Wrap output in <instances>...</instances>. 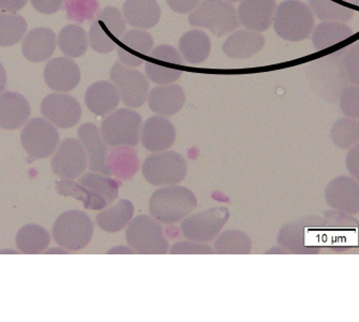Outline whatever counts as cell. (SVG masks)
Returning a JSON list of instances; mask_svg holds the SVG:
<instances>
[{"label":"cell","mask_w":359,"mask_h":322,"mask_svg":"<svg viewBox=\"0 0 359 322\" xmlns=\"http://www.w3.org/2000/svg\"><path fill=\"white\" fill-rule=\"evenodd\" d=\"M272 24L276 34L284 40L302 41L311 35L314 14L299 0H285L276 8Z\"/></svg>","instance_id":"2"},{"label":"cell","mask_w":359,"mask_h":322,"mask_svg":"<svg viewBox=\"0 0 359 322\" xmlns=\"http://www.w3.org/2000/svg\"><path fill=\"white\" fill-rule=\"evenodd\" d=\"M169 253L171 255H210L215 253V249L207 243L187 239L173 244L169 248Z\"/></svg>","instance_id":"37"},{"label":"cell","mask_w":359,"mask_h":322,"mask_svg":"<svg viewBox=\"0 0 359 322\" xmlns=\"http://www.w3.org/2000/svg\"><path fill=\"white\" fill-rule=\"evenodd\" d=\"M123 14L133 27L150 29L158 23L161 12L156 0H126Z\"/></svg>","instance_id":"24"},{"label":"cell","mask_w":359,"mask_h":322,"mask_svg":"<svg viewBox=\"0 0 359 322\" xmlns=\"http://www.w3.org/2000/svg\"><path fill=\"white\" fill-rule=\"evenodd\" d=\"M30 116V104L23 94L6 92L0 94V128L15 130Z\"/></svg>","instance_id":"20"},{"label":"cell","mask_w":359,"mask_h":322,"mask_svg":"<svg viewBox=\"0 0 359 322\" xmlns=\"http://www.w3.org/2000/svg\"><path fill=\"white\" fill-rule=\"evenodd\" d=\"M52 170L65 180H74L86 173L88 155L80 141L68 138L60 143L51 161Z\"/></svg>","instance_id":"13"},{"label":"cell","mask_w":359,"mask_h":322,"mask_svg":"<svg viewBox=\"0 0 359 322\" xmlns=\"http://www.w3.org/2000/svg\"><path fill=\"white\" fill-rule=\"evenodd\" d=\"M142 118L136 111L120 108L110 113L102 122L100 132L111 148H134L140 141Z\"/></svg>","instance_id":"6"},{"label":"cell","mask_w":359,"mask_h":322,"mask_svg":"<svg viewBox=\"0 0 359 322\" xmlns=\"http://www.w3.org/2000/svg\"><path fill=\"white\" fill-rule=\"evenodd\" d=\"M179 50L187 64H201L209 57L211 41L205 32L198 29L191 30L180 39Z\"/></svg>","instance_id":"27"},{"label":"cell","mask_w":359,"mask_h":322,"mask_svg":"<svg viewBox=\"0 0 359 322\" xmlns=\"http://www.w3.org/2000/svg\"><path fill=\"white\" fill-rule=\"evenodd\" d=\"M354 35L352 28L340 22H323L312 34V43L316 51L322 52L348 40Z\"/></svg>","instance_id":"28"},{"label":"cell","mask_w":359,"mask_h":322,"mask_svg":"<svg viewBox=\"0 0 359 322\" xmlns=\"http://www.w3.org/2000/svg\"><path fill=\"white\" fill-rule=\"evenodd\" d=\"M229 217L227 207H211L183 219L181 230L187 239L209 243L221 233Z\"/></svg>","instance_id":"9"},{"label":"cell","mask_w":359,"mask_h":322,"mask_svg":"<svg viewBox=\"0 0 359 322\" xmlns=\"http://www.w3.org/2000/svg\"><path fill=\"white\" fill-rule=\"evenodd\" d=\"M120 92L112 82L100 80L86 90L84 102L90 112L97 116L109 115L120 104Z\"/></svg>","instance_id":"21"},{"label":"cell","mask_w":359,"mask_h":322,"mask_svg":"<svg viewBox=\"0 0 359 322\" xmlns=\"http://www.w3.org/2000/svg\"><path fill=\"white\" fill-rule=\"evenodd\" d=\"M51 235L46 228L37 223H28L16 233V247L26 255H37L48 248Z\"/></svg>","instance_id":"29"},{"label":"cell","mask_w":359,"mask_h":322,"mask_svg":"<svg viewBox=\"0 0 359 322\" xmlns=\"http://www.w3.org/2000/svg\"><path fill=\"white\" fill-rule=\"evenodd\" d=\"M135 253L136 251L132 248V247L127 246H118L113 247L111 251H108V253Z\"/></svg>","instance_id":"42"},{"label":"cell","mask_w":359,"mask_h":322,"mask_svg":"<svg viewBox=\"0 0 359 322\" xmlns=\"http://www.w3.org/2000/svg\"><path fill=\"white\" fill-rule=\"evenodd\" d=\"M6 86H7V72L3 64L0 62V92L5 90Z\"/></svg>","instance_id":"41"},{"label":"cell","mask_w":359,"mask_h":322,"mask_svg":"<svg viewBox=\"0 0 359 322\" xmlns=\"http://www.w3.org/2000/svg\"><path fill=\"white\" fill-rule=\"evenodd\" d=\"M21 141L30 158L44 159L53 155L60 143V134L50 120L36 118L23 129Z\"/></svg>","instance_id":"10"},{"label":"cell","mask_w":359,"mask_h":322,"mask_svg":"<svg viewBox=\"0 0 359 322\" xmlns=\"http://www.w3.org/2000/svg\"><path fill=\"white\" fill-rule=\"evenodd\" d=\"M265 46V38L252 30H238L229 36L223 44V51L228 57L244 59L255 55Z\"/></svg>","instance_id":"25"},{"label":"cell","mask_w":359,"mask_h":322,"mask_svg":"<svg viewBox=\"0 0 359 322\" xmlns=\"http://www.w3.org/2000/svg\"><path fill=\"white\" fill-rule=\"evenodd\" d=\"M134 213L135 207L132 201L122 199L116 204L108 207L97 215L96 223L106 232H120L130 223Z\"/></svg>","instance_id":"26"},{"label":"cell","mask_w":359,"mask_h":322,"mask_svg":"<svg viewBox=\"0 0 359 322\" xmlns=\"http://www.w3.org/2000/svg\"><path fill=\"white\" fill-rule=\"evenodd\" d=\"M213 249L219 255H247L251 253L252 241L243 231L226 230L217 235Z\"/></svg>","instance_id":"34"},{"label":"cell","mask_w":359,"mask_h":322,"mask_svg":"<svg viewBox=\"0 0 359 322\" xmlns=\"http://www.w3.org/2000/svg\"><path fill=\"white\" fill-rule=\"evenodd\" d=\"M152 112L161 116H171L180 112L185 104V92L180 85H161L153 88L148 97Z\"/></svg>","instance_id":"23"},{"label":"cell","mask_w":359,"mask_h":322,"mask_svg":"<svg viewBox=\"0 0 359 322\" xmlns=\"http://www.w3.org/2000/svg\"><path fill=\"white\" fill-rule=\"evenodd\" d=\"M145 62V74L153 83L168 85L182 76L184 62L173 46L163 44L150 52Z\"/></svg>","instance_id":"12"},{"label":"cell","mask_w":359,"mask_h":322,"mask_svg":"<svg viewBox=\"0 0 359 322\" xmlns=\"http://www.w3.org/2000/svg\"><path fill=\"white\" fill-rule=\"evenodd\" d=\"M171 10L177 13L187 14L198 7L201 0H166Z\"/></svg>","instance_id":"39"},{"label":"cell","mask_w":359,"mask_h":322,"mask_svg":"<svg viewBox=\"0 0 359 322\" xmlns=\"http://www.w3.org/2000/svg\"><path fill=\"white\" fill-rule=\"evenodd\" d=\"M108 166L120 180L132 178L139 169L137 153L129 146H118L109 153Z\"/></svg>","instance_id":"32"},{"label":"cell","mask_w":359,"mask_h":322,"mask_svg":"<svg viewBox=\"0 0 359 322\" xmlns=\"http://www.w3.org/2000/svg\"><path fill=\"white\" fill-rule=\"evenodd\" d=\"M276 9V0H242L238 8V19L252 31H265L273 22Z\"/></svg>","instance_id":"19"},{"label":"cell","mask_w":359,"mask_h":322,"mask_svg":"<svg viewBox=\"0 0 359 322\" xmlns=\"http://www.w3.org/2000/svg\"><path fill=\"white\" fill-rule=\"evenodd\" d=\"M27 4V0H0V10L3 12L16 13L23 9Z\"/></svg>","instance_id":"40"},{"label":"cell","mask_w":359,"mask_h":322,"mask_svg":"<svg viewBox=\"0 0 359 322\" xmlns=\"http://www.w3.org/2000/svg\"><path fill=\"white\" fill-rule=\"evenodd\" d=\"M44 80L51 90L62 92H70L80 83V69L78 64L69 58H54L46 66Z\"/></svg>","instance_id":"18"},{"label":"cell","mask_w":359,"mask_h":322,"mask_svg":"<svg viewBox=\"0 0 359 322\" xmlns=\"http://www.w3.org/2000/svg\"><path fill=\"white\" fill-rule=\"evenodd\" d=\"M55 48V32L46 27L30 30L22 43L24 57L34 62H41L51 58Z\"/></svg>","instance_id":"22"},{"label":"cell","mask_w":359,"mask_h":322,"mask_svg":"<svg viewBox=\"0 0 359 322\" xmlns=\"http://www.w3.org/2000/svg\"><path fill=\"white\" fill-rule=\"evenodd\" d=\"M58 46L68 57H80L88 51V34L81 26H65L58 36Z\"/></svg>","instance_id":"33"},{"label":"cell","mask_w":359,"mask_h":322,"mask_svg":"<svg viewBox=\"0 0 359 322\" xmlns=\"http://www.w3.org/2000/svg\"><path fill=\"white\" fill-rule=\"evenodd\" d=\"M26 31L27 23L23 16L0 12V46H12L19 43Z\"/></svg>","instance_id":"35"},{"label":"cell","mask_w":359,"mask_h":322,"mask_svg":"<svg viewBox=\"0 0 359 322\" xmlns=\"http://www.w3.org/2000/svg\"><path fill=\"white\" fill-rule=\"evenodd\" d=\"M34 9L42 14H53L62 8L65 0H30Z\"/></svg>","instance_id":"38"},{"label":"cell","mask_w":359,"mask_h":322,"mask_svg":"<svg viewBox=\"0 0 359 322\" xmlns=\"http://www.w3.org/2000/svg\"><path fill=\"white\" fill-rule=\"evenodd\" d=\"M153 44L152 36L145 30H128L118 40V60L126 67H139L152 51Z\"/></svg>","instance_id":"16"},{"label":"cell","mask_w":359,"mask_h":322,"mask_svg":"<svg viewBox=\"0 0 359 322\" xmlns=\"http://www.w3.org/2000/svg\"><path fill=\"white\" fill-rule=\"evenodd\" d=\"M150 213L159 223L172 225L187 218L198 206L191 189L180 185H168L153 192L149 202Z\"/></svg>","instance_id":"1"},{"label":"cell","mask_w":359,"mask_h":322,"mask_svg":"<svg viewBox=\"0 0 359 322\" xmlns=\"http://www.w3.org/2000/svg\"><path fill=\"white\" fill-rule=\"evenodd\" d=\"M78 136L88 155L90 170L108 176L112 174L108 166L109 145L104 142L97 125L93 122L82 125L79 128Z\"/></svg>","instance_id":"15"},{"label":"cell","mask_w":359,"mask_h":322,"mask_svg":"<svg viewBox=\"0 0 359 322\" xmlns=\"http://www.w3.org/2000/svg\"><path fill=\"white\" fill-rule=\"evenodd\" d=\"M140 140L143 148L149 152H164L169 150L175 143V126L170 120L163 116H152L143 124Z\"/></svg>","instance_id":"17"},{"label":"cell","mask_w":359,"mask_h":322,"mask_svg":"<svg viewBox=\"0 0 359 322\" xmlns=\"http://www.w3.org/2000/svg\"><path fill=\"white\" fill-rule=\"evenodd\" d=\"M56 192L60 196L72 197L83 203L84 207L93 211H100L109 206L108 202L100 195L74 181L62 180L56 183Z\"/></svg>","instance_id":"31"},{"label":"cell","mask_w":359,"mask_h":322,"mask_svg":"<svg viewBox=\"0 0 359 322\" xmlns=\"http://www.w3.org/2000/svg\"><path fill=\"white\" fill-rule=\"evenodd\" d=\"M228 3H239L240 0H227Z\"/></svg>","instance_id":"44"},{"label":"cell","mask_w":359,"mask_h":322,"mask_svg":"<svg viewBox=\"0 0 359 322\" xmlns=\"http://www.w3.org/2000/svg\"><path fill=\"white\" fill-rule=\"evenodd\" d=\"M126 241L142 255H165L170 248L161 223L149 215H138L130 220L126 229Z\"/></svg>","instance_id":"4"},{"label":"cell","mask_w":359,"mask_h":322,"mask_svg":"<svg viewBox=\"0 0 359 322\" xmlns=\"http://www.w3.org/2000/svg\"><path fill=\"white\" fill-rule=\"evenodd\" d=\"M53 237L62 248L76 251L86 248L94 234V223L88 214L70 209L57 217L53 225Z\"/></svg>","instance_id":"5"},{"label":"cell","mask_w":359,"mask_h":322,"mask_svg":"<svg viewBox=\"0 0 359 322\" xmlns=\"http://www.w3.org/2000/svg\"><path fill=\"white\" fill-rule=\"evenodd\" d=\"M110 78L118 88L125 106L137 108L145 104L150 84L142 72L130 69L118 62L113 64Z\"/></svg>","instance_id":"11"},{"label":"cell","mask_w":359,"mask_h":322,"mask_svg":"<svg viewBox=\"0 0 359 322\" xmlns=\"http://www.w3.org/2000/svg\"><path fill=\"white\" fill-rule=\"evenodd\" d=\"M79 183L102 196L109 205L112 204L118 197L120 185L108 175L102 174V173L100 174L92 171L81 176Z\"/></svg>","instance_id":"36"},{"label":"cell","mask_w":359,"mask_h":322,"mask_svg":"<svg viewBox=\"0 0 359 322\" xmlns=\"http://www.w3.org/2000/svg\"><path fill=\"white\" fill-rule=\"evenodd\" d=\"M41 112L58 128L68 129L80 122L82 108L74 97L56 92L48 94L42 100Z\"/></svg>","instance_id":"14"},{"label":"cell","mask_w":359,"mask_h":322,"mask_svg":"<svg viewBox=\"0 0 359 322\" xmlns=\"http://www.w3.org/2000/svg\"><path fill=\"white\" fill-rule=\"evenodd\" d=\"M189 22L194 27L207 28L217 37L233 31L240 25L235 7L225 0H203L189 14Z\"/></svg>","instance_id":"3"},{"label":"cell","mask_w":359,"mask_h":322,"mask_svg":"<svg viewBox=\"0 0 359 322\" xmlns=\"http://www.w3.org/2000/svg\"><path fill=\"white\" fill-rule=\"evenodd\" d=\"M348 1L353 5L359 6V0H348Z\"/></svg>","instance_id":"43"},{"label":"cell","mask_w":359,"mask_h":322,"mask_svg":"<svg viewBox=\"0 0 359 322\" xmlns=\"http://www.w3.org/2000/svg\"><path fill=\"white\" fill-rule=\"evenodd\" d=\"M309 7L318 19L324 22L346 23L356 14L348 0H309Z\"/></svg>","instance_id":"30"},{"label":"cell","mask_w":359,"mask_h":322,"mask_svg":"<svg viewBox=\"0 0 359 322\" xmlns=\"http://www.w3.org/2000/svg\"><path fill=\"white\" fill-rule=\"evenodd\" d=\"M187 173V160L175 150L153 153L142 164L143 176L153 186L179 184L184 180Z\"/></svg>","instance_id":"7"},{"label":"cell","mask_w":359,"mask_h":322,"mask_svg":"<svg viewBox=\"0 0 359 322\" xmlns=\"http://www.w3.org/2000/svg\"><path fill=\"white\" fill-rule=\"evenodd\" d=\"M125 29L126 21L120 10L116 7L104 8L90 25V48L97 53H111L118 48V40L124 35Z\"/></svg>","instance_id":"8"}]
</instances>
